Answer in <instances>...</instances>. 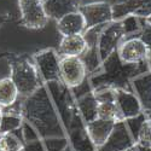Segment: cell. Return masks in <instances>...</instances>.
<instances>
[{
	"instance_id": "cell-27",
	"label": "cell",
	"mask_w": 151,
	"mask_h": 151,
	"mask_svg": "<svg viewBox=\"0 0 151 151\" xmlns=\"http://www.w3.org/2000/svg\"><path fill=\"white\" fill-rule=\"evenodd\" d=\"M126 151H139V150H138V147L134 145V146H132L131 149H128V150H126Z\"/></svg>"
},
{
	"instance_id": "cell-16",
	"label": "cell",
	"mask_w": 151,
	"mask_h": 151,
	"mask_svg": "<svg viewBox=\"0 0 151 151\" xmlns=\"http://www.w3.org/2000/svg\"><path fill=\"white\" fill-rule=\"evenodd\" d=\"M57 29L62 36L82 34L86 29V23L80 11L70 12L57 21Z\"/></svg>"
},
{
	"instance_id": "cell-32",
	"label": "cell",
	"mask_w": 151,
	"mask_h": 151,
	"mask_svg": "<svg viewBox=\"0 0 151 151\" xmlns=\"http://www.w3.org/2000/svg\"><path fill=\"white\" fill-rule=\"evenodd\" d=\"M3 56H5V55H0V58H1V57H3Z\"/></svg>"
},
{
	"instance_id": "cell-4",
	"label": "cell",
	"mask_w": 151,
	"mask_h": 151,
	"mask_svg": "<svg viewBox=\"0 0 151 151\" xmlns=\"http://www.w3.org/2000/svg\"><path fill=\"white\" fill-rule=\"evenodd\" d=\"M59 74L63 85H65L68 88H75L83 83L87 69L80 57H60Z\"/></svg>"
},
{
	"instance_id": "cell-29",
	"label": "cell",
	"mask_w": 151,
	"mask_h": 151,
	"mask_svg": "<svg viewBox=\"0 0 151 151\" xmlns=\"http://www.w3.org/2000/svg\"><path fill=\"white\" fill-rule=\"evenodd\" d=\"M145 22H146L147 24H150V26H151V15H150V16H149V17L145 19Z\"/></svg>"
},
{
	"instance_id": "cell-18",
	"label": "cell",
	"mask_w": 151,
	"mask_h": 151,
	"mask_svg": "<svg viewBox=\"0 0 151 151\" xmlns=\"http://www.w3.org/2000/svg\"><path fill=\"white\" fill-rule=\"evenodd\" d=\"M78 108L81 112V115L86 123H88L97 117V111H98V102L96 100L92 91L88 93H85L83 96L79 97L78 99Z\"/></svg>"
},
{
	"instance_id": "cell-10",
	"label": "cell",
	"mask_w": 151,
	"mask_h": 151,
	"mask_svg": "<svg viewBox=\"0 0 151 151\" xmlns=\"http://www.w3.org/2000/svg\"><path fill=\"white\" fill-rule=\"evenodd\" d=\"M79 11L83 16L86 29L97 26H104V24H109L112 22L111 4L106 1H96L81 5Z\"/></svg>"
},
{
	"instance_id": "cell-2",
	"label": "cell",
	"mask_w": 151,
	"mask_h": 151,
	"mask_svg": "<svg viewBox=\"0 0 151 151\" xmlns=\"http://www.w3.org/2000/svg\"><path fill=\"white\" fill-rule=\"evenodd\" d=\"M102 68L103 71L98 75H93L91 79L92 90L98 87H111L133 92L131 80L150 70L147 62H142L138 64H124L120 60L116 51L102 63Z\"/></svg>"
},
{
	"instance_id": "cell-1",
	"label": "cell",
	"mask_w": 151,
	"mask_h": 151,
	"mask_svg": "<svg viewBox=\"0 0 151 151\" xmlns=\"http://www.w3.org/2000/svg\"><path fill=\"white\" fill-rule=\"evenodd\" d=\"M22 117L26 119L41 137H57L62 134L57 112L45 87L40 86L27 97L21 106Z\"/></svg>"
},
{
	"instance_id": "cell-24",
	"label": "cell",
	"mask_w": 151,
	"mask_h": 151,
	"mask_svg": "<svg viewBox=\"0 0 151 151\" xmlns=\"http://www.w3.org/2000/svg\"><path fill=\"white\" fill-rule=\"evenodd\" d=\"M6 21H7V16L6 15H0V27H1Z\"/></svg>"
},
{
	"instance_id": "cell-17",
	"label": "cell",
	"mask_w": 151,
	"mask_h": 151,
	"mask_svg": "<svg viewBox=\"0 0 151 151\" xmlns=\"http://www.w3.org/2000/svg\"><path fill=\"white\" fill-rule=\"evenodd\" d=\"M87 48V44L82 34L63 36L58 52L60 57H81Z\"/></svg>"
},
{
	"instance_id": "cell-30",
	"label": "cell",
	"mask_w": 151,
	"mask_h": 151,
	"mask_svg": "<svg viewBox=\"0 0 151 151\" xmlns=\"http://www.w3.org/2000/svg\"><path fill=\"white\" fill-rule=\"evenodd\" d=\"M63 151H71V150H70L69 147H65V149H64V150H63Z\"/></svg>"
},
{
	"instance_id": "cell-3",
	"label": "cell",
	"mask_w": 151,
	"mask_h": 151,
	"mask_svg": "<svg viewBox=\"0 0 151 151\" xmlns=\"http://www.w3.org/2000/svg\"><path fill=\"white\" fill-rule=\"evenodd\" d=\"M17 87L18 94L23 98L32 96L40 87V79L34 63L26 57H16L11 59V76Z\"/></svg>"
},
{
	"instance_id": "cell-26",
	"label": "cell",
	"mask_w": 151,
	"mask_h": 151,
	"mask_svg": "<svg viewBox=\"0 0 151 151\" xmlns=\"http://www.w3.org/2000/svg\"><path fill=\"white\" fill-rule=\"evenodd\" d=\"M147 64H149V68L151 70V50H150V52H149V58H147Z\"/></svg>"
},
{
	"instance_id": "cell-25",
	"label": "cell",
	"mask_w": 151,
	"mask_h": 151,
	"mask_svg": "<svg viewBox=\"0 0 151 151\" xmlns=\"http://www.w3.org/2000/svg\"><path fill=\"white\" fill-rule=\"evenodd\" d=\"M145 115H146V123H147L149 129L151 132V115H149V114H145Z\"/></svg>"
},
{
	"instance_id": "cell-33",
	"label": "cell",
	"mask_w": 151,
	"mask_h": 151,
	"mask_svg": "<svg viewBox=\"0 0 151 151\" xmlns=\"http://www.w3.org/2000/svg\"><path fill=\"white\" fill-rule=\"evenodd\" d=\"M42 1H45V0H42Z\"/></svg>"
},
{
	"instance_id": "cell-11",
	"label": "cell",
	"mask_w": 151,
	"mask_h": 151,
	"mask_svg": "<svg viewBox=\"0 0 151 151\" xmlns=\"http://www.w3.org/2000/svg\"><path fill=\"white\" fill-rule=\"evenodd\" d=\"M135 145L131 132L124 121L116 122L106 142L97 147V151H126Z\"/></svg>"
},
{
	"instance_id": "cell-21",
	"label": "cell",
	"mask_w": 151,
	"mask_h": 151,
	"mask_svg": "<svg viewBox=\"0 0 151 151\" xmlns=\"http://www.w3.org/2000/svg\"><path fill=\"white\" fill-rule=\"evenodd\" d=\"M23 142L15 133H0V151H22Z\"/></svg>"
},
{
	"instance_id": "cell-31",
	"label": "cell",
	"mask_w": 151,
	"mask_h": 151,
	"mask_svg": "<svg viewBox=\"0 0 151 151\" xmlns=\"http://www.w3.org/2000/svg\"><path fill=\"white\" fill-rule=\"evenodd\" d=\"M145 114H149V115H151V111H149V112H145Z\"/></svg>"
},
{
	"instance_id": "cell-22",
	"label": "cell",
	"mask_w": 151,
	"mask_h": 151,
	"mask_svg": "<svg viewBox=\"0 0 151 151\" xmlns=\"http://www.w3.org/2000/svg\"><path fill=\"white\" fill-rule=\"evenodd\" d=\"M11 76V59L5 55L0 58V81Z\"/></svg>"
},
{
	"instance_id": "cell-13",
	"label": "cell",
	"mask_w": 151,
	"mask_h": 151,
	"mask_svg": "<svg viewBox=\"0 0 151 151\" xmlns=\"http://www.w3.org/2000/svg\"><path fill=\"white\" fill-rule=\"evenodd\" d=\"M133 93L139 99L143 111H151V70L138 75L131 80Z\"/></svg>"
},
{
	"instance_id": "cell-8",
	"label": "cell",
	"mask_w": 151,
	"mask_h": 151,
	"mask_svg": "<svg viewBox=\"0 0 151 151\" xmlns=\"http://www.w3.org/2000/svg\"><path fill=\"white\" fill-rule=\"evenodd\" d=\"M116 52L120 60L124 64H138L147 62L150 50L139 37H127L120 42Z\"/></svg>"
},
{
	"instance_id": "cell-28",
	"label": "cell",
	"mask_w": 151,
	"mask_h": 151,
	"mask_svg": "<svg viewBox=\"0 0 151 151\" xmlns=\"http://www.w3.org/2000/svg\"><path fill=\"white\" fill-rule=\"evenodd\" d=\"M1 119H3V108H0V126H1Z\"/></svg>"
},
{
	"instance_id": "cell-20",
	"label": "cell",
	"mask_w": 151,
	"mask_h": 151,
	"mask_svg": "<svg viewBox=\"0 0 151 151\" xmlns=\"http://www.w3.org/2000/svg\"><path fill=\"white\" fill-rule=\"evenodd\" d=\"M97 117L112 121V122H120L124 121L120 114V111L115 104V102H106V103H98V111H97Z\"/></svg>"
},
{
	"instance_id": "cell-12",
	"label": "cell",
	"mask_w": 151,
	"mask_h": 151,
	"mask_svg": "<svg viewBox=\"0 0 151 151\" xmlns=\"http://www.w3.org/2000/svg\"><path fill=\"white\" fill-rule=\"evenodd\" d=\"M115 104L124 121L128 119H133L144 112L139 99L137 98V96L133 92L116 88Z\"/></svg>"
},
{
	"instance_id": "cell-19",
	"label": "cell",
	"mask_w": 151,
	"mask_h": 151,
	"mask_svg": "<svg viewBox=\"0 0 151 151\" xmlns=\"http://www.w3.org/2000/svg\"><path fill=\"white\" fill-rule=\"evenodd\" d=\"M18 91L14 81L10 78L0 81V108H9L14 105L18 99Z\"/></svg>"
},
{
	"instance_id": "cell-14",
	"label": "cell",
	"mask_w": 151,
	"mask_h": 151,
	"mask_svg": "<svg viewBox=\"0 0 151 151\" xmlns=\"http://www.w3.org/2000/svg\"><path fill=\"white\" fill-rule=\"evenodd\" d=\"M114 126H115V122L112 121L96 119L88 123H86V132L92 144L99 147L106 142L110 133L114 129Z\"/></svg>"
},
{
	"instance_id": "cell-23",
	"label": "cell",
	"mask_w": 151,
	"mask_h": 151,
	"mask_svg": "<svg viewBox=\"0 0 151 151\" xmlns=\"http://www.w3.org/2000/svg\"><path fill=\"white\" fill-rule=\"evenodd\" d=\"M139 39L149 47V50H151V26L147 24L146 22L143 23L142 32L139 34Z\"/></svg>"
},
{
	"instance_id": "cell-15",
	"label": "cell",
	"mask_w": 151,
	"mask_h": 151,
	"mask_svg": "<svg viewBox=\"0 0 151 151\" xmlns=\"http://www.w3.org/2000/svg\"><path fill=\"white\" fill-rule=\"evenodd\" d=\"M80 6V0H45L44 1V9L47 17L56 21L70 12L79 11Z\"/></svg>"
},
{
	"instance_id": "cell-5",
	"label": "cell",
	"mask_w": 151,
	"mask_h": 151,
	"mask_svg": "<svg viewBox=\"0 0 151 151\" xmlns=\"http://www.w3.org/2000/svg\"><path fill=\"white\" fill-rule=\"evenodd\" d=\"M34 65L46 82L62 83L59 74V55L52 48H47L34 55Z\"/></svg>"
},
{
	"instance_id": "cell-7",
	"label": "cell",
	"mask_w": 151,
	"mask_h": 151,
	"mask_svg": "<svg viewBox=\"0 0 151 151\" xmlns=\"http://www.w3.org/2000/svg\"><path fill=\"white\" fill-rule=\"evenodd\" d=\"M124 37L122 22H111L104 27L103 32L100 33L98 40V55L100 62H104L112 52L116 51L117 46Z\"/></svg>"
},
{
	"instance_id": "cell-9",
	"label": "cell",
	"mask_w": 151,
	"mask_h": 151,
	"mask_svg": "<svg viewBox=\"0 0 151 151\" xmlns=\"http://www.w3.org/2000/svg\"><path fill=\"white\" fill-rule=\"evenodd\" d=\"M112 22H119L128 16L146 19L151 15V0H121L111 5Z\"/></svg>"
},
{
	"instance_id": "cell-6",
	"label": "cell",
	"mask_w": 151,
	"mask_h": 151,
	"mask_svg": "<svg viewBox=\"0 0 151 151\" xmlns=\"http://www.w3.org/2000/svg\"><path fill=\"white\" fill-rule=\"evenodd\" d=\"M18 7L23 27L28 29H42L47 24L48 17L42 0H18Z\"/></svg>"
}]
</instances>
